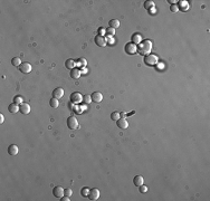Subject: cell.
Segmentation results:
<instances>
[{
	"instance_id": "cell-1",
	"label": "cell",
	"mask_w": 210,
	"mask_h": 201,
	"mask_svg": "<svg viewBox=\"0 0 210 201\" xmlns=\"http://www.w3.org/2000/svg\"><path fill=\"white\" fill-rule=\"evenodd\" d=\"M151 49H152V43L150 40H142L137 46V52L140 53V55L143 56L149 55Z\"/></svg>"
},
{
	"instance_id": "cell-2",
	"label": "cell",
	"mask_w": 210,
	"mask_h": 201,
	"mask_svg": "<svg viewBox=\"0 0 210 201\" xmlns=\"http://www.w3.org/2000/svg\"><path fill=\"white\" fill-rule=\"evenodd\" d=\"M159 62V57L154 54H149V55L144 56V64L148 66H154L157 65Z\"/></svg>"
},
{
	"instance_id": "cell-3",
	"label": "cell",
	"mask_w": 210,
	"mask_h": 201,
	"mask_svg": "<svg viewBox=\"0 0 210 201\" xmlns=\"http://www.w3.org/2000/svg\"><path fill=\"white\" fill-rule=\"evenodd\" d=\"M137 52V46L133 43H129L125 45V53L128 54V55H133V54H135Z\"/></svg>"
},
{
	"instance_id": "cell-4",
	"label": "cell",
	"mask_w": 210,
	"mask_h": 201,
	"mask_svg": "<svg viewBox=\"0 0 210 201\" xmlns=\"http://www.w3.org/2000/svg\"><path fill=\"white\" fill-rule=\"evenodd\" d=\"M70 102L74 103V104H79L81 102H83V96L81 93H78V92H74L70 95Z\"/></svg>"
},
{
	"instance_id": "cell-5",
	"label": "cell",
	"mask_w": 210,
	"mask_h": 201,
	"mask_svg": "<svg viewBox=\"0 0 210 201\" xmlns=\"http://www.w3.org/2000/svg\"><path fill=\"white\" fill-rule=\"evenodd\" d=\"M67 126L70 130H76L78 127V121L75 119L74 116H69L67 119Z\"/></svg>"
},
{
	"instance_id": "cell-6",
	"label": "cell",
	"mask_w": 210,
	"mask_h": 201,
	"mask_svg": "<svg viewBox=\"0 0 210 201\" xmlns=\"http://www.w3.org/2000/svg\"><path fill=\"white\" fill-rule=\"evenodd\" d=\"M19 70L23 74H28L31 72V65L29 63H23L21 65L19 66Z\"/></svg>"
},
{
	"instance_id": "cell-7",
	"label": "cell",
	"mask_w": 210,
	"mask_h": 201,
	"mask_svg": "<svg viewBox=\"0 0 210 201\" xmlns=\"http://www.w3.org/2000/svg\"><path fill=\"white\" fill-rule=\"evenodd\" d=\"M95 44L98 46V47H105V45H106V38H105L104 36H100L97 35L95 37Z\"/></svg>"
},
{
	"instance_id": "cell-8",
	"label": "cell",
	"mask_w": 210,
	"mask_h": 201,
	"mask_svg": "<svg viewBox=\"0 0 210 201\" xmlns=\"http://www.w3.org/2000/svg\"><path fill=\"white\" fill-rule=\"evenodd\" d=\"M19 112L23 113L24 115L26 114H29L30 113V105H29L28 103H23L19 105Z\"/></svg>"
},
{
	"instance_id": "cell-9",
	"label": "cell",
	"mask_w": 210,
	"mask_h": 201,
	"mask_svg": "<svg viewBox=\"0 0 210 201\" xmlns=\"http://www.w3.org/2000/svg\"><path fill=\"white\" fill-rule=\"evenodd\" d=\"M91 97H92V100L95 103H101L103 100V95H102V93H100V92H94V93L91 95Z\"/></svg>"
},
{
	"instance_id": "cell-10",
	"label": "cell",
	"mask_w": 210,
	"mask_h": 201,
	"mask_svg": "<svg viewBox=\"0 0 210 201\" xmlns=\"http://www.w3.org/2000/svg\"><path fill=\"white\" fill-rule=\"evenodd\" d=\"M100 198V190L98 189H91L90 194H89V199L90 200H97Z\"/></svg>"
},
{
	"instance_id": "cell-11",
	"label": "cell",
	"mask_w": 210,
	"mask_h": 201,
	"mask_svg": "<svg viewBox=\"0 0 210 201\" xmlns=\"http://www.w3.org/2000/svg\"><path fill=\"white\" fill-rule=\"evenodd\" d=\"M63 96H64V90H63V88H60V87H57V88L54 90V92H53V97L54 98L59 99V98L63 97Z\"/></svg>"
},
{
	"instance_id": "cell-12",
	"label": "cell",
	"mask_w": 210,
	"mask_h": 201,
	"mask_svg": "<svg viewBox=\"0 0 210 201\" xmlns=\"http://www.w3.org/2000/svg\"><path fill=\"white\" fill-rule=\"evenodd\" d=\"M53 194L56 198H62V197H64V189L62 187H55L53 189Z\"/></svg>"
},
{
	"instance_id": "cell-13",
	"label": "cell",
	"mask_w": 210,
	"mask_h": 201,
	"mask_svg": "<svg viewBox=\"0 0 210 201\" xmlns=\"http://www.w3.org/2000/svg\"><path fill=\"white\" fill-rule=\"evenodd\" d=\"M116 125H117V127L124 130V129H128L129 127V122L123 117V119H119V120L116 121Z\"/></svg>"
},
{
	"instance_id": "cell-14",
	"label": "cell",
	"mask_w": 210,
	"mask_h": 201,
	"mask_svg": "<svg viewBox=\"0 0 210 201\" xmlns=\"http://www.w3.org/2000/svg\"><path fill=\"white\" fill-rule=\"evenodd\" d=\"M81 75H82V72H81V69H78V68H73L72 70H70V77H72L73 79H78L79 77H81Z\"/></svg>"
},
{
	"instance_id": "cell-15",
	"label": "cell",
	"mask_w": 210,
	"mask_h": 201,
	"mask_svg": "<svg viewBox=\"0 0 210 201\" xmlns=\"http://www.w3.org/2000/svg\"><path fill=\"white\" fill-rule=\"evenodd\" d=\"M18 146L16 144H11L9 145V148H8V153L10 154V155H17L18 154Z\"/></svg>"
},
{
	"instance_id": "cell-16",
	"label": "cell",
	"mask_w": 210,
	"mask_h": 201,
	"mask_svg": "<svg viewBox=\"0 0 210 201\" xmlns=\"http://www.w3.org/2000/svg\"><path fill=\"white\" fill-rule=\"evenodd\" d=\"M143 182H144V179H143V177H141V175H136V177H134V179H133V183H134V186H136V187L142 186Z\"/></svg>"
},
{
	"instance_id": "cell-17",
	"label": "cell",
	"mask_w": 210,
	"mask_h": 201,
	"mask_svg": "<svg viewBox=\"0 0 210 201\" xmlns=\"http://www.w3.org/2000/svg\"><path fill=\"white\" fill-rule=\"evenodd\" d=\"M65 67L67 69H70L72 70L73 68H75L76 67V62H75L74 59H67L65 62Z\"/></svg>"
},
{
	"instance_id": "cell-18",
	"label": "cell",
	"mask_w": 210,
	"mask_h": 201,
	"mask_svg": "<svg viewBox=\"0 0 210 201\" xmlns=\"http://www.w3.org/2000/svg\"><path fill=\"white\" fill-rule=\"evenodd\" d=\"M8 111L12 114H16L17 112H19V105H17L16 103H11L9 106H8Z\"/></svg>"
},
{
	"instance_id": "cell-19",
	"label": "cell",
	"mask_w": 210,
	"mask_h": 201,
	"mask_svg": "<svg viewBox=\"0 0 210 201\" xmlns=\"http://www.w3.org/2000/svg\"><path fill=\"white\" fill-rule=\"evenodd\" d=\"M142 41V36L140 35V34H133L132 35V41L131 43H133V44H140Z\"/></svg>"
},
{
	"instance_id": "cell-20",
	"label": "cell",
	"mask_w": 210,
	"mask_h": 201,
	"mask_svg": "<svg viewBox=\"0 0 210 201\" xmlns=\"http://www.w3.org/2000/svg\"><path fill=\"white\" fill-rule=\"evenodd\" d=\"M108 24H110V27L113 29H116V28L120 27V21L117 19H112V20H110Z\"/></svg>"
},
{
	"instance_id": "cell-21",
	"label": "cell",
	"mask_w": 210,
	"mask_h": 201,
	"mask_svg": "<svg viewBox=\"0 0 210 201\" xmlns=\"http://www.w3.org/2000/svg\"><path fill=\"white\" fill-rule=\"evenodd\" d=\"M49 105L52 106L53 108H57L58 105H59V102H58V99H57V98H54V97H53L52 99L49 100Z\"/></svg>"
},
{
	"instance_id": "cell-22",
	"label": "cell",
	"mask_w": 210,
	"mask_h": 201,
	"mask_svg": "<svg viewBox=\"0 0 210 201\" xmlns=\"http://www.w3.org/2000/svg\"><path fill=\"white\" fill-rule=\"evenodd\" d=\"M21 64H23V63H21V60H20L19 57H14L11 59V65H14V66H18L19 67Z\"/></svg>"
},
{
	"instance_id": "cell-23",
	"label": "cell",
	"mask_w": 210,
	"mask_h": 201,
	"mask_svg": "<svg viewBox=\"0 0 210 201\" xmlns=\"http://www.w3.org/2000/svg\"><path fill=\"white\" fill-rule=\"evenodd\" d=\"M144 8H145L146 10L152 9V8H154V2H153V1H151V0H148V1H145V2H144Z\"/></svg>"
},
{
	"instance_id": "cell-24",
	"label": "cell",
	"mask_w": 210,
	"mask_h": 201,
	"mask_svg": "<svg viewBox=\"0 0 210 201\" xmlns=\"http://www.w3.org/2000/svg\"><path fill=\"white\" fill-rule=\"evenodd\" d=\"M86 65H87V62L84 59V58H79L78 62L76 63V66L77 67H81V68H82V67H86Z\"/></svg>"
},
{
	"instance_id": "cell-25",
	"label": "cell",
	"mask_w": 210,
	"mask_h": 201,
	"mask_svg": "<svg viewBox=\"0 0 210 201\" xmlns=\"http://www.w3.org/2000/svg\"><path fill=\"white\" fill-rule=\"evenodd\" d=\"M90 191H91V189H89V188H83V189L81 190V194L83 196V197H85V198H87L89 197V194H90Z\"/></svg>"
},
{
	"instance_id": "cell-26",
	"label": "cell",
	"mask_w": 210,
	"mask_h": 201,
	"mask_svg": "<svg viewBox=\"0 0 210 201\" xmlns=\"http://www.w3.org/2000/svg\"><path fill=\"white\" fill-rule=\"evenodd\" d=\"M23 97L21 96H15V98H14V103H16L17 105H20V104H23L24 102H23Z\"/></svg>"
},
{
	"instance_id": "cell-27",
	"label": "cell",
	"mask_w": 210,
	"mask_h": 201,
	"mask_svg": "<svg viewBox=\"0 0 210 201\" xmlns=\"http://www.w3.org/2000/svg\"><path fill=\"white\" fill-rule=\"evenodd\" d=\"M111 119L113 121H117L119 119H121V117H120V113L119 112H113L112 114H111Z\"/></svg>"
},
{
	"instance_id": "cell-28",
	"label": "cell",
	"mask_w": 210,
	"mask_h": 201,
	"mask_svg": "<svg viewBox=\"0 0 210 201\" xmlns=\"http://www.w3.org/2000/svg\"><path fill=\"white\" fill-rule=\"evenodd\" d=\"M83 102L85 104H90L91 102H93V100H92V97L90 95H85V96H83Z\"/></svg>"
},
{
	"instance_id": "cell-29",
	"label": "cell",
	"mask_w": 210,
	"mask_h": 201,
	"mask_svg": "<svg viewBox=\"0 0 210 201\" xmlns=\"http://www.w3.org/2000/svg\"><path fill=\"white\" fill-rule=\"evenodd\" d=\"M114 34H115V29H113V28H108V29H106V35L107 36H114Z\"/></svg>"
},
{
	"instance_id": "cell-30",
	"label": "cell",
	"mask_w": 210,
	"mask_h": 201,
	"mask_svg": "<svg viewBox=\"0 0 210 201\" xmlns=\"http://www.w3.org/2000/svg\"><path fill=\"white\" fill-rule=\"evenodd\" d=\"M72 194H73V191H72V189H64V196H66V197H72Z\"/></svg>"
},
{
	"instance_id": "cell-31",
	"label": "cell",
	"mask_w": 210,
	"mask_h": 201,
	"mask_svg": "<svg viewBox=\"0 0 210 201\" xmlns=\"http://www.w3.org/2000/svg\"><path fill=\"white\" fill-rule=\"evenodd\" d=\"M139 190H140V192H142V193H145V192L148 191V187L144 186V184H142V186L139 187Z\"/></svg>"
},
{
	"instance_id": "cell-32",
	"label": "cell",
	"mask_w": 210,
	"mask_h": 201,
	"mask_svg": "<svg viewBox=\"0 0 210 201\" xmlns=\"http://www.w3.org/2000/svg\"><path fill=\"white\" fill-rule=\"evenodd\" d=\"M170 10H171L172 12H177V11L179 10V7H178L177 5H171V7H170Z\"/></svg>"
},
{
	"instance_id": "cell-33",
	"label": "cell",
	"mask_w": 210,
	"mask_h": 201,
	"mask_svg": "<svg viewBox=\"0 0 210 201\" xmlns=\"http://www.w3.org/2000/svg\"><path fill=\"white\" fill-rule=\"evenodd\" d=\"M113 36H106V43L108 44H113Z\"/></svg>"
},
{
	"instance_id": "cell-34",
	"label": "cell",
	"mask_w": 210,
	"mask_h": 201,
	"mask_svg": "<svg viewBox=\"0 0 210 201\" xmlns=\"http://www.w3.org/2000/svg\"><path fill=\"white\" fill-rule=\"evenodd\" d=\"M98 32H100V36H103L105 32H106V30H105L104 28H100V30H98Z\"/></svg>"
},
{
	"instance_id": "cell-35",
	"label": "cell",
	"mask_w": 210,
	"mask_h": 201,
	"mask_svg": "<svg viewBox=\"0 0 210 201\" xmlns=\"http://www.w3.org/2000/svg\"><path fill=\"white\" fill-rule=\"evenodd\" d=\"M158 66H157V69L159 70V68H160V69H162L163 68V67H164V64H163V63H160V64H157Z\"/></svg>"
},
{
	"instance_id": "cell-36",
	"label": "cell",
	"mask_w": 210,
	"mask_h": 201,
	"mask_svg": "<svg viewBox=\"0 0 210 201\" xmlns=\"http://www.w3.org/2000/svg\"><path fill=\"white\" fill-rule=\"evenodd\" d=\"M60 200H62V201H68V200H69V197L64 196V197H62V198H60Z\"/></svg>"
},
{
	"instance_id": "cell-37",
	"label": "cell",
	"mask_w": 210,
	"mask_h": 201,
	"mask_svg": "<svg viewBox=\"0 0 210 201\" xmlns=\"http://www.w3.org/2000/svg\"><path fill=\"white\" fill-rule=\"evenodd\" d=\"M3 121H5V116L2 114H0V123H3Z\"/></svg>"
},
{
	"instance_id": "cell-38",
	"label": "cell",
	"mask_w": 210,
	"mask_h": 201,
	"mask_svg": "<svg viewBox=\"0 0 210 201\" xmlns=\"http://www.w3.org/2000/svg\"><path fill=\"white\" fill-rule=\"evenodd\" d=\"M149 11H150L152 15H154V14H155V11H157V10H155V8H152V9H150Z\"/></svg>"
},
{
	"instance_id": "cell-39",
	"label": "cell",
	"mask_w": 210,
	"mask_h": 201,
	"mask_svg": "<svg viewBox=\"0 0 210 201\" xmlns=\"http://www.w3.org/2000/svg\"><path fill=\"white\" fill-rule=\"evenodd\" d=\"M169 2L171 3V5H175V3H177V1H175V0H170Z\"/></svg>"
}]
</instances>
